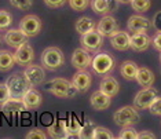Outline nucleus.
Here are the masks:
<instances>
[{
  "label": "nucleus",
  "instance_id": "412c9836",
  "mask_svg": "<svg viewBox=\"0 0 161 139\" xmlns=\"http://www.w3.org/2000/svg\"><path fill=\"white\" fill-rule=\"evenodd\" d=\"M22 101H24V103L26 105L28 110L29 109H39L40 106H42V103H43V97H42V94H40L37 90H35V88H32L31 87V88L24 94Z\"/></svg>",
  "mask_w": 161,
  "mask_h": 139
},
{
  "label": "nucleus",
  "instance_id": "e433bc0d",
  "mask_svg": "<svg viewBox=\"0 0 161 139\" xmlns=\"http://www.w3.org/2000/svg\"><path fill=\"white\" fill-rule=\"evenodd\" d=\"M149 110L153 116H161V97H157L156 99L153 101V103L150 105Z\"/></svg>",
  "mask_w": 161,
  "mask_h": 139
},
{
  "label": "nucleus",
  "instance_id": "c03bdc74",
  "mask_svg": "<svg viewBox=\"0 0 161 139\" xmlns=\"http://www.w3.org/2000/svg\"><path fill=\"white\" fill-rule=\"evenodd\" d=\"M119 3H121V4H128V3H131V0H117Z\"/></svg>",
  "mask_w": 161,
  "mask_h": 139
},
{
  "label": "nucleus",
  "instance_id": "7ed1b4c3",
  "mask_svg": "<svg viewBox=\"0 0 161 139\" xmlns=\"http://www.w3.org/2000/svg\"><path fill=\"white\" fill-rule=\"evenodd\" d=\"M113 120L117 125L120 127H128V125H134L141 120L139 112L135 106H123L119 110L114 112L113 114Z\"/></svg>",
  "mask_w": 161,
  "mask_h": 139
},
{
  "label": "nucleus",
  "instance_id": "c9c22d12",
  "mask_svg": "<svg viewBox=\"0 0 161 139\" xmlns=\"http://www.w3.org/2000/svg\"><path fill=\"white\" fill-rule=\"evenodd\" d=\"M10 98H11V95H10V91H8L7 84L6 83H0V106H2L3 103H6Z\"/></svg>",
  "mask_w": 161,
  "mask_h": 139
},
{
  "label": "nucleus",
  "instance_id": "49530a36",
  "mask_svg": "<svg viewBox=\"0 0 161 139\" xmlns=\"http://www.w3.org/2000/svg\"><path fill=\"white\" fill-rule=\"evenodd\" d=\"M0 40H2V37H0Z\"/></svg>",
  "mask_w": 161,
  "mask_h": 139
},
{
  "label": "nucleus",
  "instance_id": "ddd939ff",
  "mask_svg": "<svg viewBox=\"0 0 161 139\" xmlns=\"http://www.w3.org/2000/svg\"><path fill=\"white\" fill-rule=\"evenodd\" d=\"M150 44H152V37L147 35V32H135V33L131 35V50L136 51V53H142V51L147 50Z\"/></svg>",
  "mask_w": 161,
  "mask_h": 139
},
{
  "label": "nucleus",
  "instance_id": "cd10ccee",
  "mask_svg": "<svg viewBox=\"0 0 161 139\" xmlns=\"http://www.w3.org/2000/svg\"><path fill=\"white\" fill-rule=\"evenodd\" d=\"M95 127L97 125L94 124V121H91L90 119H87L86 121L81 124V128H80V131H79L77 138H80V139H92Z\"/></svg>",
  "mask_w": 161,
  "mask_h": 139
},
{
  "label": "nucleus",
  "instance_id": "ea45409f",
  "mask_svg": "<svg viewBox=\"0 0 161 139\" xmlns=\"http://www.w3.org/2000/svg\"><path fill=\"white\" fill-rule=\"evenodd\" d=\"M152 28H154L157 32H161V11H157L154 14L152 21Z\"/></svg>",
  "mask_w": 161,
  "mask_h": 139
},
{
  "label": "nucleus",
  "instance_id": "72a5a7b5",
  "mask_svg": "<svg viewBox=\"0 0 161 139\" xmlns=\"http://www.w3.org/2000/svg\"><path fill=\"white\" fill-rule=\"evenodd\" d=\"M69 6L75 11H84L90 6V0H69Z\"/></svg>",
  "mask_w": 161,
  "mask_h": 139
},
{
  "label": "nucleus",
  "instance_id": "4c0bfd02",
  "mask_svg": "<svg viewBox=\"0 0 161 139\" xmlns=\"http://www.w3.org/2000/svg\"><path fill=\"white\" fill-rule=\"evenodd\" d=\"M47 135L44 134V131L39 130V128H33L26 134V139H46Z\"/></svg>",
  "mask_w": 161,
  "mask_h": 139
},
{
  "label": "nucleus",
  "instance_id": "c85d7f7f",
  "mask_svg": "<svg viewBox=\"0 0 161 139\" xmlns=\"http://www.w3.org/2000/svg\"><path fill=\"white\" fill-rule=\"evenodd\" d=\"M90 6L95 14H99V15H106V14H109L108 0H91Z\"/></svg>",
  "mask_w": 161,
  "mask_h": 139
},
{
  "label": "nucleus",
  "instance_id": "6ab92c4d",
  "mask_svg": "<svg viewBox=\"0 0 161 139\" xmlns=\"http://www.w3.org/2000/svg\"><path fill=\"white\" fill-rule=\"evenodd\" d=\"M2 110L6 113V114H18V113L26 112L28 108L26 105L24 103L22 98H10L6 103L2 105Z\"/></svg>",
  "mask_w": 161,
  "mask_h": 139
},
{
  "label": "nucleus",
  "instance_id": "0eeeda50",
  "mask_svg": "<svg viewBox=\"0 0 161 139\" xmlns=\"http://www.w3.org/2000/svg\"><path fill=\"white\" fill-rule=\"evenodd\" d=\"M157 97H158V92H157V90L153 88V87L142 88L136 95H135L134 106L138 109V110H146V109L150 108V105L153 103V101H154Z\"/></svg>",
  "mask_w": 161,
  "mask_h": 139
},
{
  "label": "nucleus",
  "instance_id": "7c9ffc66",
  "mask_svg": "<svg viewBox=\"0 0 161 139\" xmlns=\"http://www.w3.org/2000/svg\"><path fill=\"white\" fill-rule=\"evenodd\" d=\"M113 138H114V135L112 134V131L109 128L99 127V125L95 127L92 139H113Z\"/></svg>",
  "mask_w": 161,
  "mask_h": 139
},
{
  "label": "nucleus",
  "instance_id": "58836bf2",
  "mask_svg": "<svg viewBox=\"0 0 161 139\" xmlns=\"http://www.w3.org/2000/svg\"><path fill=\"white\" fill-rule=\"evenodd\" d=\"M66 2H69V0H44L46 6L50 7V8H61V7L65 6Z\"/></svg>",
  "mask_w": 161,
  "mask_h": 139
},
{
  "label": "nucleus",
  "instance_id": "20e7f679",
  "mask_svg": "<svg viewBox=\"0 0 161 139\" xmlns=\"http://www.w3.org/2000/svg\"><path fill=\"white\" fill-rule=\"evenodd\" d=\"M114 66H116V59L109 53H98L92 58V62H91L92 70L99 76L109 75L114 69Z\"/></svg>",
  "mask_w": 161,
  "mask_h": 139
},
{
  "label": "nucleus",
  "instance_id": "2f4dec72",
  "mask_svg": "<svg viewBox=\"0 0 161 139\" xmlns=\"http://www.w3.org/2000/svg\"><path fill=\"white\" fill-rule=\"evenodd\" d=\"M119 138L120 139H138V132L135 128H132V125L123 127V130L119 134Z\"/></svg>",
  "mask_w": 161,
  "mask_h": 139
},
{
  "label": "nucleus",
  "instance_id": "bb28decb",
  "mask_svg": "<svg viewBox=\"0 0 161 139\" xmlns=\"http://www.w3.org/2000/svg\"><path fill=\"white\" fill-rule=\"evenodd\" d=\"M65 128H66L68 138H75L79 135L81 123L79 121V119L76 116H69L68 119H65Z\"/></svg>",
  "mask_w": 161,
  "mask_h": 139
},
{
  "label": "nucleus",
  "instance_id": "c756f323",
  "mask_svg": "<svg viewBox=\"0 0 161 139\" xmlns=\"http://www.w3.org/2000/svg\"><path fill=\"white\" fill-rule=\"evenodd\" d=\"M131 7L136 13H146L152 7V2L150 0H131Z\"/></svg>",
  "mask_w": 161,
  "mask_h": 139
},
{
  "label": "nucleus",
  "instance_id": "4be33fe9",
  "mask_svg": "<svg viewBox=\"0 0 161 139\" xmlns=\"http://www.w3.org/2000/svg\"><path fill=\"white\" fill-rule=\"evenodd\" d=\"M138 81V84L141 87H143V88H146V87H152L153 83H154V73H153L152 70H150L149 68H139L138 69V73H136V79H135Z\"/></svg>",
  "mask_w": 161,
  "mask_h": 139
},
{
  "label": "nucleus",
  "instance_id": "473e14b6",
  "mask_svg": "<svg viewBox=\"0 0 161 139\" xmlns=\"http://www.w3.org/2000/svg\"><path fill=\"white\" fill-rule=\"evenodd\" d=\"M11 24H13L11 14L8 11H4V10H0V31L7 29Z\"/></svg>",
  "mask_w": 161,
  "mask_h": 139
},
{
  "label": "nucleus",
  "instance_id": "37998d69",
  "mask_svg": "<svg viewBox=\"0 0 161 139\" xmlns=\"http://www.w3.org/2000/svg\"><path fill=\"white\" fill-rule=\"evenodd\" d=\"M108 4H109V14L114 13L119 7V2L117 0H108Z\"/></svg>",
  "mask_w": 161,
  "mask_h": 139
},
{
  "label": "nucleus",
  "instance_id": "4468645a",
  "mask_svg": "<svg viewBox=\"0 0 161 139\" xmlns=\"http://www.w3.org/2000/svg\"><path fill=\"white\" fill-rule=\"evenodd\" d=\"M72 84L75 86V88L79 92H87L90 90L91 84H92V76L91 73L84 69V70H79L77 73H75L72 79Z\"/></svg>",
  "mask_w": 161,
  "mask_h": 139
},
{
  "label": "nucleus",
  "instance_id": "79ce46f5",
  "mask_svg": "<svg viewBox=\"0 0 161 139\" xmlns=\"http://www.w3.org/2000/svg\"><path fill=\"white\" fill-rule=\"evenodd\" d=\"M156 135L150 131H142V132H138V139H154Z\"/></svg>",
  "mask_w": 161,
  "mask_h": 139
},
{
  "label": "nucleus",
  "instance_id": "b1692460",
  "mask_svg": "<svg viewBox=\"0 0 161 139\" xmlns=\"http://www.w3.org/2000/svg\"><path fill=\"white\" fill-rule=\"evenodd\" d=\"M139 66L135 64L134 61H124L121 65H120V73L125 80H132L136 79V73H138Z\"/></svg>",
  "mask_w": 161,
  "mask_h": 139
},
{
  "label": "nucleus",
  "instance_id": "a878e982",
  "mask_svg": "<svg viewBox=\"0 0 161 139\" xmlns=\"http://www.w3.org/2000/svg\"><path fill=\"white\" fill-rule=\"evenodd\" d=\"M15 65L14 54L8 50H0V72H8Z\"/></svg>",
  "mask_w": 161,
  "mask_h": 139
},
{
  "label": "nucleus",
  "instance_id": "a19ab883",
  "mask_svg": "<svg viewBox=\"0 0 161 139\" xmlns=\"http://www.w3.org/2000/svg\"><path fill=\"white\" fill-rule=\"evenodd\" d=\"M152 44H153V47H154L157 51H160V53H161V32H157V33L153 36Z\"/></svg>",
  "mask_w": 161,
  "mask_h": 139
},
{
  "label": "nucleus",
  "instance_id": "f704fd0d",
  "mask_svg": "<svg viewBox=\"0 0 161 139\" xmlns=\"http://www.w3.org/2000/svg\"><path fill=\"white\" fill-rule=\"evenodd\" d=\"M13 7H15L18 10H22V11H26L32 7L33 4V0H10Z\"/></svg>",
  "mask_w": 161,
  "mask_h": 139
},
{
  "label": "nucleus",
  "instance_id": "f3484780",
  "mask_svg": "<svg viewBox=\"0 0 161 139\" xmlns=\"http://www.w3.org/2000/svg\"><path fill=\"white\" fill-rule=\"evenodd\" d=\"M90 102L95 110H106V109H109V106L112 103V97L103 92L102 90H98L95 92H92V95L90 98Z\"/></svg>",
  "mask_w": 161,
  "mask_h": 139
},
{
  "label": "nucleus",
  "instance_id": "9b49d317",
  "mask_svg": "<svg viewBox=\"0 0 161 139\" xmlns=\"http://www.w3.org/2000/svg\"><path fill=\"white\" fill-rule=\"evenodd\" d=\"M91 62H92V57H91L90 51H87L86 48H76L72 54V65L73 68H76L77 70H84V69H88L91 66Z\"/></svg>",
  "mask_w": 161,
  "mask_h": 139
},
{
  "label": "nucleus",
  "instance_id": "39448f33",
  "mask_svg": "<svg viewBox=\"0 0 161 139\" xmlns=\"http://www.w3.org/2000/svg\"><path fill=\"white\" fill-rule=\"evenodd\" d=\"M7 87H8V91H10V95L13 98H22L24 94L31 88V84H29L28 79L25 77V75L22 73H14L11 75L8 79H7Z\"/></svg>",
  "mask_w": 161,
  "mask_h": 139
},
{
  "label": "nucleus",
  "instance_id": "aec40b11",
  "mask_svg": "<svg viewBox=\"0 0 161 139\" xmlns=\"http://www.w3.org/2000/svg\"><path fill=\"white\" fill-rule=\"evenodd\" d=\"M99 90H102L103 92H106L110 97H116L120 91V84L119 81L113 77V76H109V75H105L102 77L101 83H99Z\"/></svg>",
  "mask_w": 161,
  "mask_h": 139
},
{
  "label": "nucleus",
  "instance_id": "a18cd8bd",
  "mask_svg": "<svg viewBox=\"0 0 161 139\" xmlns=\"http://www.w3.org/2000/svg\"><path fill=\"white\" fill-rule=\"evenodd\" d=\"M160 62H161V54H160Z\"/></svg>",
  "mask_w": 161,
  "mask_h": 139
},
{
  "label": "nucleus",
  "instance_id": "423d86ee",
  "mask_svg": "<svg viewBox=\"0 0 161 139\" xmlns=\"http://www.w3.org/2000/svg\"><path fill=\"white\" fill-rule=\"evenodd\" d=\"M80 43H81V47L86 48L90 53H98L102 46H103V36H102L97 29L94 31H90L84 35H80Z\"/></svg>",
  "mask_w": 161,
  "mask_h": 139
},
{
  "label": "nucleus",
  "instance_id": "f257e3e1",
  "mask_svg": "<svg viewBox=\"0 0 161 139\" xmlns=\"http://www.w3.org/2000/svg\"><path fill=\"white\" fill-rule=\"evenodd\" d=\"M46 90L48 91L51 95L57 98H62V99H69V98H73L76 94L79 92L75 88V86L72 84V81H68L66 79H53L50 81L46 83Z\"/></svg>",
  "mask_w": 161,
  "mask_h": 139
},
{
  "label": "nucleus",
  "instance_id": "1a4fd4ad",
  "mask_svg": "<svg viewBox=\"0 0 161 139\" xmlns=\"http://www.w3.org/2000/svg\"><path fill=\"white\" fill-rule=\"evenodd\" d=\"M24 75L32 87L42 86L46 80V70H44V66H42V65L29 64L28 66H25Z\"/></svg>",
  "mask_w": 161,
  "mask_h": 139
},
{
  "label": "nucleus",
  "instance_id": "6e6552de",
  "mask_svg": "<svg viewBox=\"0 0 161 139\" xmlns=\"http://www.w3.org/2000/svg\"><path fill=\"white\" fill-rule=\"evenodd\" d=\"M42 28H43L42 19H40L37 15H33V14L25 15L22 19L19 21V29L28 36V37L37 36L40 32H42Z\"/></svg>",
  "mask_w": 161,
  "mask_h": 139
},
{
  "label": "nucleus",
  "instance_id": "a211bd4d",
  "mask_svg": "<svg viewBox=\"0 0 161 139\" xmlns=\"http://www.w3.org/2000/svg\"><path fill=\"white\" fill-rule=\"evenodd\" d=\"M110 44L114 50L117 51H127L128 48H131L130 46V39H131V35L128 32H124V31H117L114 35L110 36Z\"/></svg>",
  "mask_w": 161,
  "mask_h": 139
},
{
  "label": "nucleus",
  "instance_id": "2eb2a0df",
  "mask_svg": "<svg viewBox=\"0 0 161 139\" xmlns=\"http://www.w3.org/2000/svg\"><path fill=\"white\" fill-rule=\"evenodd\" d=\"M28 39L29 37L21 31V29H10V31L6 32L4 37H3L6 44L13 47V48H18L19 46L28 43Z\"/></svg>",
  "mask_w": 161,
  "mask_h": 139
},
{
  "label": "nucleus",
  "instance_id": "393cba45",
  "mask_svg": "<svg viewBox=\"0 0 161 139\" xmlns=\"http://www.w3.org/2000/svg\"><path fill=\"white\" fill-rule=\"evenodd\" d=\"M75 29H76V32H77L79 35H84V33H87V32L97 29V24H95V21L92 19V18L81 17V18H79V19L76 21Z\"/></svg>",
  "mask_w": 161,
  "mask_h": 139
},
{
  "label": "nucleus",
  "instance_id": "f8f14e48",
  "mask_svg": "<svg viewBox=\"0 0 161 139\" xmlns=\"http://www.w3.org/2000/svg\"><path fill=\"white\" fill-rule=\"evenodd\" d=\"M14 58H15L17 65H19V66H28L35 59V51L29 43H25V44L19 46L17 48V51L14 53Z\"/></svg>",
  "mask_w": 161,
  "mask_h": 139
},
{
  "label": "nucleus",
  "instance_id": "f03ea898",
  "mask_svg": "<svg viewBox=\"0 0 161 139\" xmlns=\"http://www.w3.org/2000/svg\"><path fill=\"white\" fill-rule=\"evenodd\" d=\"M65 64V55L58 47H47L42 54V65L48 70H57Z\"/></svg>",
  "mask_w": 161,
  "mask_h": 139
},
{
  "label": "nucleus",
  "instance_id": "5701e85b",
  "mask_svg": "<svg viewBox=\"0 0 161 139\" xmlns=\"http://www.w3.org/2000/svg\"><path fill=\"white\" fill-rule=\"evenodd\" d=\"M47 131H48V135L51 138H55V139L68 138L66 128H65V120H61V119L55 120V121L47 128Z\"/></svg>",
  "mask_w": 161,
  "mask_h": 139
},
{
  "label": "nucleus",
  "instance_id": "9d476101",
  "mask_svg": "<svg viewBox=\"0 0 161 139\" xmlns=\"http://www.w3.org/2000/svg\"><path fill=\"white\" fill-rule=\"evenodd\" d=\"M97 31L103 36V37H110L119 31V22L114 17H112L110 14H106L102 17V19L97 25Z\"/></svg>",
  "mask_w": 161,
  "mask_h": 139
},
{
  "label": "nucleus",
  "instance_id": "dca6fc26",
  "mask_svg": "<svg viewBox=\"0 0 161 139\" xmlns=\"http://www.w3.org/2000/svg\"><path fill=\"white\" fill-rule=\"evenodd\" d=\"M152 28V21L143 15H131L128 18L127 29L130 32H147Z\"/></svg>",
  "mask_w": 161,
  "mask_h": 139
}]
</instances>
